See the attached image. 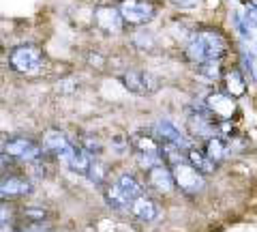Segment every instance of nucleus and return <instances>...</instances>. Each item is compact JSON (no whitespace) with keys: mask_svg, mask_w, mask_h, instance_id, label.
<instances>
[{"mask_svg":"<svg viewBox=\"0 0 257 232\" xmlns=\"http://www.w3.org/2000/svg\"><path fill=\"white\" fill-rule=\"evenodd\" d=\"M227 52V41L225 37L214 28L195 30L184 47V54L191 62L204 65V62H221V58Z\"/></svg>","mask_w":257,"mask_h":232,"instance_id":"f257e3e1","label":"nucleus"},{"mask_svg":"<svg viewBox=\"0 0 257 232\" xmlns=\"http://www.w3.org/2000/svg\"><path fill=\"white\" fill-rule=\"evenodd\" d=\"M9 65L13 71H18L22 75H37L39 71L43 69L45 58H43V52L39 50L37 45L24 43V45H18L11 50Z\"/></svg>","mask_w":257,"mask_h":232,"instance_id":"f03ea898","label":"nucleus"},{"mask_svg":"<svg viewBox=\"0 0 257 232\" xmlns=\"http://www.w3.org/2000/svg\"><path fill=\"white\" fill-rule=\"evenodd\" d=\"M3 155H7L11 162L37 164V162H43L45 150L41 144L30 138H9L3 144Z\"/></svg>","mask_w":257,"mask_h":232,"instance_id":"7ed1b4c3","label":"nucleus"},{"mask_svg":"<svg viewBox=\"0 0 257 232\" xmlns=\"http://www.w3.org/2000/svg\"><path fill=\"white\" fill-rule=\"evenodd\" d=\"M131 148L135 150V157H138V164L144 168L146 172L155 170L157 166L163 164V157H161V142L152 135H133L131 138Z\"/></svg>","mask_w":257,"mask_h":232,"instance_id":"20e7f679","label":"nucleus"},{"mask_svg":"<svg viewBox=\"0 0 257 232\" xmlns=\"http://www.w3.org/2000/svg\"><path fill=\"white\" fill-rule=\"evenodd\" d=\"M189 129L193 138L210 140L214 135H219V121L212 116V112L206 106H199L189 112Z\"/></svg>","mask_w":257,"mask_h":232,"instance_id":"39448f33","label":"nucleus"},{"mask_svg":"<svg viewBox=\"0 0 257 232\" xmlns=\"http://www.w3.org/2000/svg\"><path fill=\"white\" fill-rule=\"evenodd\" d=\"M172 174H174V181H176V189H180L182 194L195 196L206 187V177L199 170H195L189 162L174 166Z\"/></svg>","mask_w":257,"mask_h":232,"instance_id":"423d86ee","label":"nucleus"},{"mask_svg":"<svg viewBox=\"0 0 257 232\" xmlns=\"http://www.w3.org/2000/svg\"><path fill=\"white\" fill-rule=\"evenodd\" d=\"M118 9L128 26H144L157 15L159 7L152 0H122Z\"/></svg>","mask_w":257,"mask_h":232,"instance_id":"0eeeda50","label":"nucleus"},{"mask_svg":"<svg viewBox=\"0 0 257 232\" xmlns=\"http://www.w3.org/2000/svg\"><path fill=\"white\" fill-rule=\"evenodd\" d=\"M94 24L99 26L105 35H120L124 30V18L118 7L101 5L94 9Z\"/></svg>","mask_w":257,"mask_h":232,"instance_id":"6e6552de","label":"nucleus"},{"mask_svg":"<svg viewBox=\"0 0 257 232\" xmlns=\"http://www.w3.org/2000/svg\"><path fill=\"white\" fill-rule=\"evenodd\" d=\"M206 108L212 112V116L216 121H229V118L238 112V103L231 95L216 91V93H210L206 97Z\"/></svg>","mask_w":257,"mask_h":232,"instance_id":"1a4fd4ad","label":"nucleus"},{"mask_svg":"<svg viewBox=\"0 0 257 232\" xmlns=\"http://www.w3.org/2000/svg\"><path fill=\"white\" fill-rule=\"evenodd\" d=\"M43 150H45V155H52V157H56V159H67L69 157V153L73 150V146L75 144L71 142L67 135H64L62 131H58V129H50L45 135H43Z\"/></svg>","mask_w":257,"mask_h":232,"instance_id":"9d476101","label":"nucleus"},{"mask_svg":"<svg viewBox=\"0 0 257 232\" xmlns=\"http://www.w3.org/2000/svg\"><path fill=\"white\" fill-rule=\"evenodd\" d=\"M120 82L124 84V89L133 95H148L155 91V80H152L150 73L140 69H128L120 75Z\"/></svg>","mask_w":257,"mask_h":232,"instance_id":"9b49d317","label":"nucleus"},{"mask_svg":"<svg viewBox=\"0 0 257 232\" xmlns=\"http://www.w3.org/2000/svg\"><path fill=\"white\" fill-rule=\"evenodd\" d=\"M32 194V183L22 179V177H3L0 181V196L7 202V200H13V198H24V196H30Z\"/></svg>","mask_w":257,"mask_h":232,"instance_id":"f8f14e48","label":"nucleus"},{"mask_svg":"<svg viewBox=\"0 0 257 232\" xmlns=\"http://www.w3.org/2000/svg\"><path fill=\"white\" fill-rule=\"evenodd\" d=\"M155 138L159 140V142H167V144H176V146H180V148H184V150H189L191 148V144H189V140L182 135V131L176 127L174 123H170V121H159L157 125H155Z\"/></svg>","mask_w":257,"mask_h":232,"instance_id":"ddd939ff","label":"nucleus"},{"mask_svg":"<svg viewBox=\"0 0 257 232\" xmlns=\"http://www.w3.org/2000/svg\"><path fill=\"white\" fill-rule=\"evenodd\" d=\"M148 183L152 189H157L159 194H172L176 189V181H174V174H172V168L161 164L157 166L155 170L148 172Z\"/></svg>","mask_w":257,"mask_h":232,"instance_id":"4468645a","label":"nucleus"},{"mask_svg":"<svg viewBox=\"0 0 257 232\" xmlns=\"http://www.w3.org/2000/svg\"><path fill=\"white\" fill-rule=\"evenodd\" d=\"M103 198H105V202L111 206V209L120 211V213L131 211V206H133V200L118 187L116 181H114V183H107V185L103 187Z\"/></svg>","mask_w":257,"mask_h":232,"instance_id":"2eb2a0df","label":"nucleus"},{"mask_svg":"<svg viewBox=\"0 0 257 232\" xmlns=\"http://www.w3.org/2000/svg\"><path fill=\"white\" fill-rule=\"evenodd\" d=\"M64 166H67L71 172L82 174V177H88V170H90V166H92V157L88 155L86 150L79 146V144H75L73 150L69 153V157L64 159Z\"/></svg>","mask_w":257,"mask_h":232,"instance_id":"dca6fc26","label":"nucleus"},{"mask_svg":"<svg viewBox=\"0 0 257 232\" xmlns=\"http://www.w3.org/2000/svg\"><path fill=\"white\" fill-rule=\"evenodd\" d=\"M116 183H118V187L133 200V202L146 196V187H144V183H142L138 177H133L131 172H122V174H120V177L116 179Z\"/></svg>","mask_w":257,"mask_h":232,"instance_id":"f3484780","label":"nucleus"},{"mask_svg":"<svg viewBox=\"0 0 257 232\" xmlns=\"http://www.w3.org/2000/svg\"><path fill=\"white\" fill-rule=\"evenodd\" d=\"M131 215L133 217H138L140 221H152V219L159 217V204L152 198L144 196V198H140V200H135L133 202Z\"/></svg>","mask_w":257,"mask_h":232,"instance_id":"a211bd4d","label":"nucleus"},{"mask_svg":"<svg viewBox=\"0 0 257 232\" xmlns=\"http://www.w3.org/2000/svg\"><path fill=\"white\" fill-rule=\"evenodd\" d=\"M225 93L231 95L234 99L242 97L246 93V75L240 69H231L225 73Z\"/></svg>","mask_w":257,"mask_h":232,"instance_id":"6ab92c4d","label":"nucleus"},{"mask_svg":"<svg viewBox=\"0 0 257 232\" xmlns=\"http://www.w3.org/2000/svg\"><path fill=\"white\" fill-rule=\"evenodd\" d=\"M204 150L214 164H221V162H225V157H227V153L231 150V142L221 138V135H214V138L206 140Z\"/></svg>","mask_w":257,"mask_h":232,"instance_id":"aec40b11","label":"nucleus"},{"mask_svg":"<svg viewBox=\"0 0 257 232\" xmlns=\"http://www.w3.org/2000/svg\"><path fill=\"white\" fill-rule=\"evenodd\" d=\"M187 162H189L193 168H195V170L202 172L204 177L212 174V172H214V168H216V164L206 155V150L195 148V146H191V148L187 150Z\"/></svg>","mask_w":257,"mask_h":232,"instance_id":"412c9836","label":"nucleus"},{"mask_svg":"<svg viewBox=\"0 0 257 232\" xmlns=\"http://www.w3.org/2000/svg\"><path fill=\"white\" fill-rule=\"evenodd\" d=\"M131 43L138 47V50H142V52H152V50H155V45H157V39H155V35H152L150 30L140 28L138 33L131 37Z\"/></svg>","mask_w":257,"mask_h":232,"instance_id":"4be33fe9","label":"nucleus"},{"mask_svg":"<svg viewBox=\"0 0 257 232\" xmlns=\"http://www.w3.org/2000/svg\"><path fill=\"white\" fill-rule=\"evenodd\" d=\"M107 168H105V164L103 162H99V159H92V166H90V170H88V181L90 183H94V185H103L105 187L107 185Z\"/></svg>","mask_w":257,"mask_h":232,"instance_id":"5701e85b","label":"nucleus"},{"mask_svg":"<svg viewBox=\"0 0 257 232\" xmlns=\"http://www.w3.org/2000/svg\"><path fill=\"white\" fill-rule=\"evenodd\" d=\"M231 24H234L236 33L244 39V41H251L253 39V28L248 26V22L244 20V15L240 11H231Z\"/></svg>","mask_w":257,"mask_h":232,"instance_id":"b1692460","label":"nucleus"},{"mask_svg":"<svg viewBox=\"0 0 257 232\" xmlns=\"http://www.w3.org/2000/svg\"><path fill=\"white\" fill-rule=\"evenodd\" d=\"M240 65H242V71H244V75L248 78V82H255V80H257V73H255V56L251 52L242 50V52H240Z\"/></svg>","mask_w":257,"mask_h":232,"instance_id":"393cba45","label":"nucleus"},{"mask_svg":"<svg viewBox=\"0 0 257 232\" xmlns=\"http://www.w3.org/2000/svg\"><path fill=\"white\" fill-rule=\"evenodd\" d=\"M195 71L204 80H216L221 75V65L219 62H204V65H195Z\"/></svg>","mask_w":257,"mask_h":232,"instance_id":"a878e982","label":"nucleus"},{"mask_svg":"<svg viewBox=\"0 0 257 232\" xmlns=\"http://www.w3.org/2000/svg\"><path fill=\"white\" fill-rule=\"evenodd\" d=\"M244 20L248 22V26L253 30H257V5L253 0H246L244 3Z\"/></svg>","mask_w":257,"mask_h":232,"instance_id":"bb28decb","label":"nucleus"},{"mask_svg":"<svg viewBox=\"0 0 257 232\" xmlns=\"http://www.w3.org/2000/svg\"><path fill=\"white\" fill-rule=\"evenodd\" d=\"M79 146H82L90 157H92V155H99V153H101V148H103V146H101V142L96 140V138H84L82 142H79Z\"/></svg>","mask_w":257,"mask_h":232,"instance_id":"cd10ccee","label":"nucleus"},{"mask_svg":"<svg viewBox=\"0 0 257 232\" xmlns=\"http://www.w3.org/2000/svg\"><path fill=\"white\" fill-rule=\"evenodd\" d=\"M174 7H178V9H195V7L202 5V0H172Z\"/></svg>","mask_w":257,"mask_h":232,"instance_id":"c85d7f7f","label":"nucleus"},{"mask_svg":"<svg viewBox=\"0 0 257 232\" xmlns=\"http://www.w3.org/2000/svg\"><path fill=\"white\" fill-rule=\"evenodd\" d=\"M120 3H122V0H120Z\"/></svg>","mask_w":257,"mask_h":232,"instance_id":"c756f323","label":"nucleus"}]
</instances>
